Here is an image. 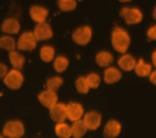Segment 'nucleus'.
Instances as JSON below:
<instances>
[{
    "instance_id": "8",
    "label": "nucleus",
    "mask_w": 156,
    "mask_h": 138,
    "mask_svg": "<svg viewBox=\"0 0 156 138\" xmlns=\"http://www.w3.org/2000/svg\"><path fill=\"white\" fill-rule=\"evenodd\" d=\"M50 110V117L53 121L56 122L57 124L63 123L67 117V105L63 103H57L54 105Z\"/></svg>"
},
{
    "instance_id": "25",
    "label": "nucleus",
    "mask_w": 156,
    "mask_h": 138,
    "mask_svg": "<svg viewBox=\"0 0 156 138\" xmlns=\"http://www.w3.org/2000/svg\"><path fill=\"white\" fill-rule=\"evenodd\" d=\"M63 84V80L60 77H54L49 78L47 82V90L56 92Z\"/></svg>"
},
{
    "instance_id": "11",
    "label": "nucleus",
    "mask_w": 156,
    "mask_h": 138,
    "mask_svg": "<svg viewBox=\"0 0 156 138\" xmlns=\"http://www.w3.org/2000/svg\"><path fill=\"white\" fill-rule=\"evenodd\" d=\"M84 121L87 130H95L99 129L101 123V116L98 112H90L85 115Z\"/></svg>"
},
{
    "instance_id": "7",
    "label": "nucleus",
    "mask_w": 156,
    "mask_h": 138,
    "mask_svg": "<svg viewBox=\"0 0 156 138\" xmlns=\"http://www.w3.org/2000/svg\"><path fill=\"white\" fill-rule=\"evenodd\" d=\"M37 41H46L53 36V32L50 24L44 22L37 24L33 32Z\"/></svg>"
},
{
    "instance_id": "26",
    "label": "nucleus",
    "mask_w": 156,
    "mask_h": 138,
    "mask_svg": "<svg viewBox=\"0 0 156 138\" xmlns=\"http://www.w3.org/2000/svg\"><path fill=\"white\" fill-rule=\"evenodd\" d=\"M58 4L62 11H71L76 7V2L74 0H60L58 2Z\"/></svg>"
},
{
    "instance_id": "33",
    "label": "nucleus",
    "mask_w": 156,
    "mask_h": 138,
    "mask_svg": "<svg viewBox=\"0 0 156 138\" xmlns=\"http://www.w3.org/2000/svg\"><path fill=\"white\" fill-rule=\"evenodd\" d=\"M153 17L156 20V7L154 9V11H153Z\"/></svg>"
},
{
    "instance_id": "5",
    "label": "nucleus",
    "mask_w": 156,
    "mask_h": 138,
    "mask_svg": "<svg viewBox=\"0 0 156 138\" xmlns=\"http://www.w3.org/2000/svg\"><path fill=\"white\" fill-rule=\"evenodd\" d=\"M92 32L90 27L84 26L76 29L72 34V39L75 43L80 46L87 45L92 39Z\"/></svg>"
},
{
    "instance_id": "15",
    "label": "nucleus",
    "mask_w": 156,
    "mask_h": 138,
    "mask_svg": "<svg viewBox=\"0 0 156 138\" xmlns=\"http://www.w3.org/2000/svg\"><path fill=\"white\" fill-rule=\"evenodd\" d=\"M87 129L83 120L74 122L71 126L72 137L73 138H82L86 134Z\"/></svg>"
},
{
    "instance_id": "22",
    "label": "nucleus",
    "mask_w": 156,
    "mask_h": 138,
    "mask_svg": "<svg viewBox=\"0 0 156 138\" xmlns=\"http://www.w3.org/2000/svg\"><path fill=\"white\" fill-rule=\"evenodd\" d=\"M96 62L99 66L107 67L113 62V57L108 52H101L97 55Z\"/></svg>"
},
{
    "instance_id": "19",
    "label": "nucleus",
    "mask_w": 156,
    "mask_h": 138,
    "mask_svg": "<svg viewBox=\"0 0 156 138\" xmlns=\"http://www.w3.org/2000/svg\"><path fill=\"white\" fill-rule=\"evenodd\" d=\"M17 43L12 36L6 35L0 37V48L11 52L15 51Z\"/></svg>"
},
{
    "instance_id": "13",
    "label": "nucleus",
    "mask_w": 156,
    "mask_h": 138,
    "mask_svg": "<svg viewBox=\"0 0 156 138\" xmlns=\"http://www.w3.org/2000/svg\"><path fill=\"white\" fill-rule=\"evenodd\" d=\"M30 16L33 21L37 24L42 23L46 21L49 12L44 7L40 6H33L30 9Z\"/></svg>"
},
{
    "instance_id": "2",
    "label": "nucleus",
    "mask_w": 156,
    "mask_h": 138,
    "mask_svg": "<svg viewBox=\"0 0 156 138\" xmlns=\"http://www.w3.org/2000/svg\"><path fill=\"white\" fill-rule=\"evenodd\" d=\"M25 133V128L19 120H11L4 125L2 134L8 138H22Z\"/></svg>"
},
{
    "instance_id": "4",
    "label": "nucleus",
    "mask_w": 156,
    "mask_h": 138,
    "mask_svg": "<svg viewBox=\"0 0 156 138\" xmlns=\"http://www.w3.org/2000/svg\"><path fill=\"white\" fill-rule=\"evenodd\" d=\"M37 46V40L31 32H24L17 43V48L22 51H31Z\"/></svg>"
},
{
    "instance_id": "28",
    "label": "nucleus",
    "mask_w": 156,
    "mask_h": 138,
    "mask_svg": "<svg viewBox=\"0 0 156 138\" xmlns=\"http://www.w3.org/2000/svg\"><path fill=\"white\" fill-rule=\"evenodd\" d=\"M87 83L90 88L96 89L99 86L101 79L99 75L97 73H91L85 77Z\"/></svg>"
},
{
    "instance_id": "14",
    "label": "nucleus",
    "mask_w": 156,
    "mask_h": 138,
    "mask_svg": "<svg viewBox=\"0 0 156 138\" xmlns=\"http://www.w3.org/2000/svg\"><path fill=\"white\" fill-rule=\"evenodd\" d=\"M2 32L9 34H17L20 30V22L14 17H9L4 20L2 24Z\"/></svg>"
},
{
    "instance_id": "34",
    "label": "nucleus",
    "mask_w": 156,
    "mask_h": 138,
    "mask_svg": "<svg viewBox=\"0 0 156 138\" xmlns=\"http://www.w3.org/2000/svg\"><path fill=\"white\" fill-rule=\"evenodd\" d=\"M0 138H6L3 134H0Z\"/></svg>"
},
{
    "instance_id": "27",
    "label": "nucleus",
    "mask_w": 156,
    "mask_h": 138,
    "mask_svg": "<svg viewBox=\"0 0 156 138\" xmlns=\"http://www.w3.org/2000/svg\"><path fill=\"white\" fill-rule=\"evenodd\" d=\"M76 88L80 94H87L90 88L88 86L86 79L84 77H80L76 81Z\"/></svg>"
},
{
    "instance_id": "31",
    "label": "nucleus",
    "mask_w": 156,
    "mask_h": 138,
    "mask_svg": "<svg viewBox=\"0 0 156 138\" xmlns=\"http://www.w3.org/2000/svg\"><path fill=\"white\" fill-rule=\"evenodd\" d=\"M150 80L153 84L156 86V71L152 72L150 75Z\"/></svg>"
},
{
    "instance_id": "20",
    "label": "nucleus",
    "mask_w": 156,
    "mask_h": 138,
    "mask_svg": "<svg viewBox=\"0 0 156 138\" xmlns=\"http://www.w3.org/2000/svg\"><path fill=\"white\" fill-rule=\"evenodd\" d=\"M135 70L138 76L147 77L151 73L152 67L150 64H147L143 59H140L136 64Z\"/></svg>"
},
{
    "instance_id": "9",
    "label": "nucleus",
    "mask_w": 156,
    "mask_h": 138,
    "mask_svg": "<svg viewBox=\"0 0 156 138\" xmlns=\"http://www.w3.org/2000/svg\"><path fill=\"white\" fill-rule=\"evenodd\" d=\"M83 108L82 105L78 103H70L67 105V117L73 122L80 120L83 115Z\"/></svg>"
},
{
    "instance_id": "32",
    "label": "nucleus",
    "mask_w": 156,
    "mask_h": 138,
    "mask_svg": "<svg viewBox=\"0 0 156 138\" xmlns=\"http://www.w3.org/2000/svg\"><path fill=\"white\" fill-rule=\"evenodd\" d=\"M152 62L154 64V66L156 67V50H155L153 52V53L152 54Z\"/></svg>"
},
{
    "instance_id": "17",
    "label": "nucleus",
    "mask_w": 156,
    "mask_h": 138,
    "mask_svg": "<svg viewBox=\"0 0 156 138\" xmlns=\"http://www.w3.org/2000/svg\"><path fill=\"white\" fill-rule=\"evenodd\" d=\"M122 78V73L114 67L108 68L104 73V80L107 84H114Z\"/></svg>"
},
{
    "instance_id": "24",
    "label": "nucleus",
    "mask_w": 156,
    "mask_h": 138,
    "mask_svg": "<svg viewBox=\"0 0 156 138\" xmlns=\"http://www.w3.org/2000/svg\"><path fill=\"white\" fill-rule=\"evenodd\" d=\"M69 66V60L63 56H59L56 58L54 63V69L58 73L64 72Z\"/></svg>"
},
{
    "instance_id": "21",
    "label": "nucleus",
    "mask_w": 156,
    "mask_h": 138,
    "mask_svg": "<svg viewBox=\"0 0 156 138\" xmlns=\"http://www.w3.org/2000/svg\"><path fill=\"white\" fill-rule=\"evenodd\" d=\"M55 133L59 138H71V126L65 122L57 124L55 126Z\"/></svg>"
},
{
    "instance_id": "3",
    "label": "nucleus",
    "mask_w": 156,
    "mask_h": 138,
    "mask_svg": "<svg viewBox=\"0 0 156 138\" xmlns=\"http://www.w3.org/2000/svg\"><path fill=\"white\" fill-rule=\"evenodd\" d=\"M5 85L9 89L17 90L22 87L24 82V76L19 70L12 69L9 71L4 78Z\"/></svg>"
},
{
    "instance_id": "1",
    "label": "nucleus",
    "mask_w": 156,
    "mask_h": 138,
    "mask_svg": "<svg viewBox=\"0 0 156 138\" xmlns=\"http://www.w3.org/2000/svg\"><path fill=\"white\" fill-rule=\"evenodd\" d=\"M130 43V39L128 34L124 29L116 27L112 33V44L115 50L120 53L127 51Z\"/></svg>"
},
{
    "instance_id": "16",
    "label": "nucleus",
    "mask_w": 156,
    "mask_h": 138,
    "mask_svg": "<svg viewBox=\"0 0 156 138\" xmlns=\"http://www.w3.org/2000/svg\"><path fill=\"white\" fill-rule=\"evenodd\" d=\"M9 61L12 67L14 68V69L20 71V69H22L25 64V59L23 55L20 54L19 52L15 50V51L9 52Z\"/></svg>"
},
{
    "instance_id": "29",
    "label": "nucleus",
    "mask_w": 156,
    "mask_h": 138,
    "mask_svg": "<svg viewBox=\"0 0 156 138\" xmlns=\"http://www.w3.org/2000/svg\"><path fill=\"white\" fill-rule=\"evenodd\" d=\"M9 73L8 67L4 63L0 62V79H3Z\"/></svg>"
},
{
    "instance_id": "18",
    "label": "nucleus",
    "mask_w": 156,
    "mask_h": 138,
    "mask_svg": "<svg viewBox=\"0 0 156 138\" xmlns=\"http://www.w3.org/2000/svg\"><path fill=\"white\" fill-rule=\"evenodd\" d=\"M136 61L130 54H125L122 56L118 61V64L123 70L126 71L134 69L136 66Z\"/></svg>"
},
{
    "instance_id": "10",
    "label": "nucleus",
    "mask_w": 156,
    "mask_h": 138,
    "mask_svg": "<svg viewBox=\"0 0 156 138\" xmlns=\"http://www.w3.org/2000/svg\"><path fill=\"white\" fill-rule=\"evenodd\" d=\"M38 100L44 107L50 109L57 103L58 96L56 92L45 90L38 95Z\"/></svg>"
},
{
    "instance_id": "23",
    "label": "nucleus",
    "mask_w": 156,
    "mask_h": 138,
    "mask_svg": "<svg viewBox=\"0 0 156 138\" xmlns=\"http://www.w3.org/2000/svg\"><path fill=\"white\" fill-rule=\"evenodd\" d=\"M55 56V50L49 46H43L40 50V58L44 62H51Z\"/></svg>"
},
{
    "instance_id": "30",
    "label": "nucleus",
    "mask_w": 156,
    "mask_h": 138,
    "mask_svg": "<svg viewBox=\"0 0 156 138\" xmlns=\"http://www.w3.org/2000/svg\"><path fill=\"white\" fill-rule=\"evenodd\" d=\"M147 36L150 39L156 41V24L151 27L147 32Z\"/></svg>"
},
{
    "instance_id": "6",
    "label": "nucleus",
    "mask_w": 156,
    "mask_h": 138,
    "mask_svg": "<svg viewBox=\"0 0 156 138\" xmlns=\"http://www.w3.org/2000/svg\"><path fill=\"white\" fill-rule=\"evenodd\" d=\"M121 16L124 17L128 24H137L142 21L143 15L140 10L136 8H124L121 11Z\"/></svg>"
},
{
    "instance_id": "12",
    "label": "nucleus",
    "mask_w": 156,
    "mask_h": 138,
    "mask_svg": "<svg viewBox=\"0 0 156 138\" xmlns=\"http://www.w3.org/2000/svg\"><path fill=\"white\" fill-rule=\"evenodd\" d=\"M122 132V125L116 120H111L105 125L104 135L106 138H116Z\"/></svg>"
}]
</instances>
